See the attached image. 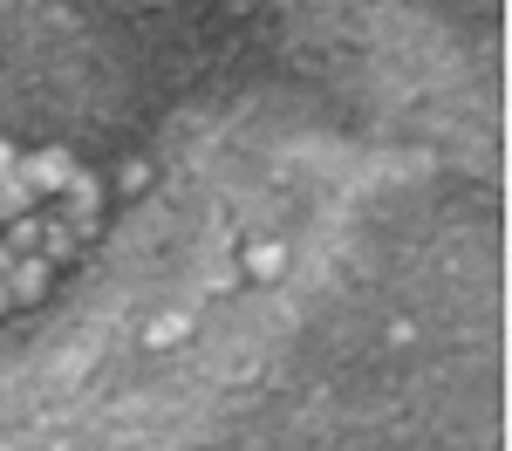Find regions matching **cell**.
<instances>
[{"label":"cell","instance_id":"obj_1","mask_svg":"<svg viewBox=\"0 0 512 451\" xmlns=\"http://www.w3.org/2000/svg\"><path fill=\"white\" fill-rule=\"evenodd\" d=\"M55 212H62V219H69V226H76L82 240H96V212H103V178H96V171H69V185H62V192H55Z\"/></svg>","mask_w":512,"mask_h":451},{"label":"cell","instance_id":"obj_2","mask_svg":"<svg viewBox=\"0 0 512 451\" xmlns=\"http://www.w3.org/2000/svg\"><path fill=\"white\" fill-rule=\"evenodd\" d=\"M21 178H28V192H35V205H48L62 185H69V171H76V151H62V144H48V151H28V158L14 164Z\"/></svg>","mask_w":512,"mask_h":451},{"label":"cell","instance_id":"obj_3","mask_svg":"<svg viewBox=\"0 0 512 451\" xmlns=\"http://www.w3.org/2000/svg\"><path fill=\"white\" fill-rule=\"evenodd\" d=\"M82 246H89V240H82L76 226H69L55 205H41V260H48V267H62V260H76Z\"/></svg>","mask_w":512,"mask_h":451},{"label":"cell","instance_id":"obj_4","mask_svg":"<svg viewBox=\"0 0 512 451\" xmlns=\"http://www.w3.org/2000/svg\"><path fill=\"white\" fill-rule=\"evenodd\" d=\"M48 281H55V267H48L41 253H28V260H14V267H7V301H14V308H28V301L48 294Z\"/></svg>","mask_w":512,"mask_h":451},{"label":"cell","instance_id":"obj_5","mask_svg":"<svg viewBox=\"0 0 512 451\" xmlns=\"http://www.w3.org/2000/svg\"><path fill=\"white\" fill-rule=\"evenodd\" d=\"M0 246H7V253H41V205H35V212H21V219H7Z\"/></svg>","mask_w":512,"mask_h":451},{"label":"cell","instance_id":"obj_6","mask_svg":"<svg viewBox=\"0 0 512 451\" xmlns=\"http://www.w3.org/2000/svg\"><path fill=\"white\" fill-rule=\"evenodd\" d=\"M21 212H35V192H28V178H21V171H7V178H0V226H7V219H21Z\"/></svg>","mask_w":512,"mask_h":451},{"label":"cell","instance_id":"obj_7","mask_svg":"<svg viewBox=\"0 0 512 451\" xmlns=\"http://www.w3.org/2000/svg\"><path fill=\"white\" fill-rule=\"evenodd\" d=\"M178 335H185V315H164V322L151 328V342H158V349H171V342H178Z\"/></svg>","mask_w":512,"mask_h":451},{"label":"cell","instance_id":"obj_8","mask_svg":"<svg viewBox=\"0 0 512 451\" xmlns=\"http://www.w3.org/2000/svg\"><path fill=\"white\" fill-rule=\"evenodd\" d=\"M246 267H253V274H274V267H280V246H253V253H246Z\"/></svg>","mask_w":512,"mask_h":451}]
</instances>
